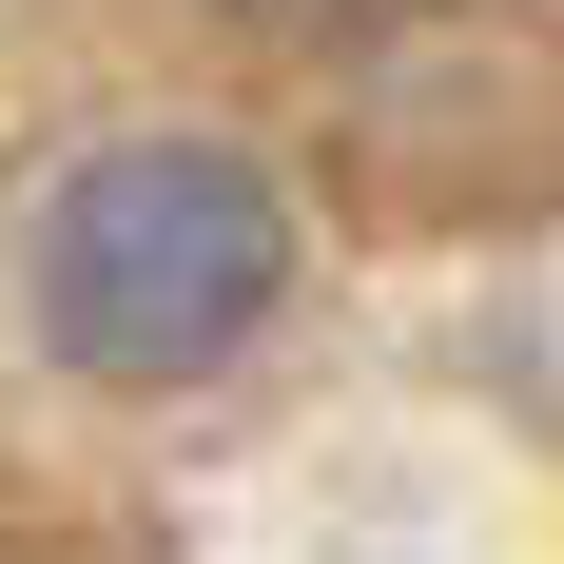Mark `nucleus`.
Masks as SVG:
<instances>
[{
  "label": "nucleus",
  "mask_w": 564,
  "mask_h": 564,
  "mask_svg": "<svg viewBox=\"0 0 564 564\" xmlns=\"http://www.w3.org/2000/svg\"><path fill=\"white\" fill-rule=\"evenodd\" d=\"M292 312V195L234 137H98L40 195V332L98 390H195Z\"/></svg>",
  "instance_id": "obj_1"
},
{
  "label": "nucleus",
  "mask_w": 564,
  "mask_h": 564,
  "mask_svg": "<svg viewBox=\"0 0 564 564\" xmlns=\"http://www.w3.org/2000/svg\"><path fill=\"white\" fill-rule=\"evenodd\" d=\"M215 20H253V40H370L390 0H215Z\"/></svg>",
  "instance_id": "obj_2"
}]
</instances>
